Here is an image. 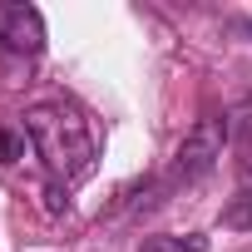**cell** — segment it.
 Returning <instances> with one entry per match:
<instances>
[{
	"instance_id": "52a82bcc",
	"label": "cell",
	"mask_w": 252,
	"mask_h": 252,
	"mask_svg": "<svg viewBox=\"0 0 252 252\" xmlns=\"http://www.w3.org/2000/svg\"><path fill=\"white\" fill-rule=\"evenodd\" d=\"M25 154V144H20V134H10V129H0V163H15Z\"/></svg>"
},
{
	"instance_id": "8992f818",
	"label": "cell",
	"mask_w": 252,
	"mask_h": 252,
	"mask_svg": "<svg viewBox=\"0 0 252 252\" xmlns=\"http://www.w3.org/2000/svg\"><path fill=\"white\" fill-rule=\"evenodd\" d=\"M222 222L227 227H242V232H252V188H242L227 208H222Z\"/></svg>"
},
{
	"instance_id": "6da1fadb",
	"label": "cell",
	"mask_w": 252,
	"mask_h": 252,
	"mask_svg": "<svg viewBox=\"0 0 252 252\" xmlns=\"http://www.w3.org/2000/svg\"><path fill=\"white\" fill-rule=\"evenodd\" d=\"M25 134L35 144V158L45 163V198H50V213H60L69 198L74 183H84L99 163V134L84 109L64 104V99H45L35 109H25Z\"/></svg>"
},
{
	"instance_id": "7a4b0ae2",
	"label": "cell",
	"mask_w": 252,
	"mask_h": 252,
	"mask_svg": "<svg viewBox=\"0 0 252 252\" xmlns=\"http://www.w3.org/2000/svg\"><path fill=\"white\" fill-rule=\"evenodd\" d=\"M222 139H227V124H222V119H198L193 134H188V139L178 144V154H173L168 183H198V178H208V173L218 168V158H222Z\"/></svg>"
},
{
	"instance_id": "5b68a950",
	"label": "cell",
	"mask_w": 252,
	"mask_h": 252,
	"mask_svg": "<svg viewBox=\"0 0 252 252\" xmlns=\"http://www.w3.org/2000/svg\"><path fill=\"white\" fill-rule=\"evenodd\" d=\"M139 252H208V242L198 232H188V237H149Z\"/></svg>"
},
{
	"instance_id": "277c9868",
	"label": "cell",
	"mask_w": 252,
	"mask_h": 252,
	"mask_svg": "<svg viewBox=\"0 0 252 252\" xmlns=\"http://www.w3.org/2000/svg\"><path fill=\"white\" fill-rule=\"evenodd\" d=\"M227 134H232V149H237V168L242 178H252V104H242L227 124Z\"/></svg>"
},
{
	"instance_id": "3957f363",
	"label": "cell",
	"mask_w": 252,
	"mask_h": 252,
	"mask_svg": "<svg viewBox=\"0 0 252 252\" xmlns=\"http://www.w3.org/2000/svg\"><path fill=\"white\" fill-rule=\"evenodd\" d=\"M0 45H10L20 55L45 50V20L35 5H0Z\"/></svg>"
}]
</instances>
